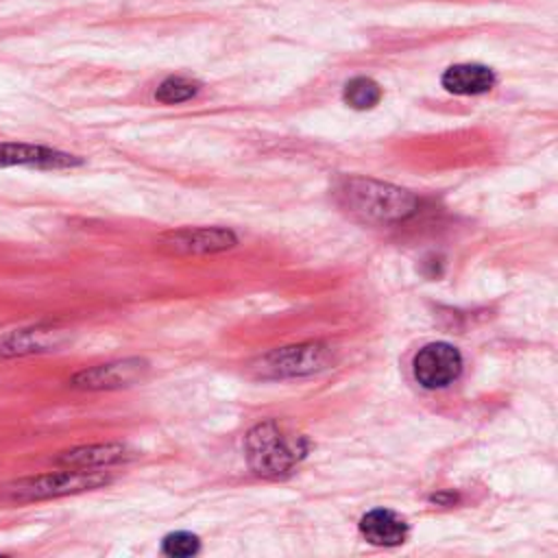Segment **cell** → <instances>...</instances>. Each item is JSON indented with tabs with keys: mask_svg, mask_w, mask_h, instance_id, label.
<instances>
[{
	"mask_svg": "<svg viewBox=\"0 0 558 558\" xmlns=\"http://www.w3.org/2000/svg\"><path fill=\"white\" fill-rule=\"evenodd\" d=\"M336 198L342 209L366 222H397L418 207V198L412 192L364 177L344 179L336 187Z\"/></svg>",
	"mask_w": 558,
	"mask_h": 558,
	"instance_id": "obj_1",
	"label": "cell"
},
{
	"mask_svg": "<svg viewBox=\"0 0 558 558\" xmlns=\"http://www.w3.org/2000/svg\"><path fill=\"white\" fill-rule=\"evenodd\" d=\"M303 453L301 438L286 434L272 421L255 425L244 438L246 462L262 477H281L290 473Z\"/></svg>",
	"mask_w": 558,
	"mask_h": 558,
	"instance_id": "obj_2",
	"label": "cell"
},
{
	"mask_svg": "<svg viewBox=\"0 0 558 558\" xmlns=\"http://www.w3.org/2000/svg\"><path fill=\"white\" fill-rule=\"evenodd\" d=\"M107 482L109 477L94 469H65L15 480L13 484L4 486V497L11 501H37L94 490Z\"/></svg>",
	"mask_w": 558,
	"mask_h": 558,
	"instance_id": "obj_3",
	"label": "cell"
},
{
	"mask_svg": "<svg viewBox=\"0 0 558 558\" xmlns=\"http://www.w3.org/2000/svg\"><path fill=\"white\" fill-rule=\"evenodd\" d=\"M235 244V233L225 227H181L157 238V246L168 255H211Z\"/></svg>",
	"mask_w": 558,
	"mask_h": 558,
	"instance_id": "obj_4",
	"label": "cell"
},
{
	"mask_svg": "<svg viewBox=\"0 0 558 558\" xmlns=\"http://www.w3.org/2000/svg\"><path fill=\"white\" fill-rule=\"evenodd\" d=\"M329 362L327 347L320 344H299V347H286L275 349L259 357L255 364L259 375L266 377H292V375H305L325 368Z\"/></svg>",
	"mask_w": 558,
	"mask_h": 558,
	"instance_id": "obj_5",
	"label": "cell"
},
{
	"mask_svg": "<svg viewBox=\"0 0 558 558\" xmlns=\"http://www.w3.org/2000/svg\"><path fill=\"white\" fill-rule=\"evenodd\" d=\"M412 371L423 388H442L462 371V355L449 342H429L414 355Z\"/></svg>",
	"mask_w": 558,
	"mask_h": 558,
	"instance_id": "obj_6",
	"label": "cell"
},
{
	"mask_svg": "<svg viewBox=\"0 0 558 558\" xmlns=\"http://www.w3.org/2000/svg\"><path fill=\"white\" fill-rule=\"evenodd\" d=\"M148 371V362L140 357L118 360L109 364H98L76 373L70 384L85 390H109V388H124L140 381Z\"/></svg>",
	"mask_w": 558,
	"mask_h": 558,
	"instance_id": "obj_7",
	"label": "cell"
},
{
	"mask_svg": "<svg viewBox=\"0 0 558 558\" xmlns=\"http://www.w3.org/2000/svg\"><path fill=\"white\" fill-rule=\"evenodd\" d=\"M81 159L48 146L22 144V142H2L0 144V168L7 166H31V168H72Z\"/></svg>",
	"mask_w": 558,
	"mask_h": 558,
	"instance_id": "obj_8",
	"label": "cell"
},
{
	"mask_svg": "<svg viewBox=\"0 0 558 558\" xmlns=\"http://www.w3.org/2000/svg\"><path fill=\"white\" fill-rule=\"evenodd\" d=\"M131 458V451L120 442L105 445H85L61 451L54 462L63 469H105L111 464H120Z\"/></svg>",
	"mask_w": 558,
	"mask_h": 558,
	"instance_id": "obj_9",
	"label": "cell"
},
{
	"mask_svg": "<svg viewBox=\"0 0 558 558\" xmlns=\"http://www.w3.org/2000/svg\"><path fill=\"white\" fill-rule=\"evenodd\" d=\"M360 534L379 547L401 545L408 536V523L392 510H371L360 519Z\"/></svg>",
	"mask_w": 558,
	"mask_h": 558,
	"instance_id": "obj_10",
	"label": "cell"
},
{
	"mask_svg": "<svg viewBox=\"0 0 558 558\" xmlns=\"http://www.w3.org/2000/svg\"><path fill=\"white\" fill-rule=\"evenodd\" d=\"M442 87L451 94L460 96H475L484 94L495 85V74L490 68L480 63H458L445 70Z\"/></svg>",
	"mask_w": 558,
	"mask_h": 558,
	"instance_id": "obj_11",
	"label": "cell"
},
{
	"mask_svg": "<svg viewBox=\"0 0 558 558\" xmlns=\"http://www.w3.org/2000/svg\"><path fill=\"white\" fill-rule=\"evenodd\" d=\"M59 329L54 327H31V329H15L0 338V357H22L31 353L48 351L57 344Z\"/></svg>",
	"mask_w": 558,
	"mask_h": 558,
	"instance_id": "obj_12",
	"label": "cell"
},
{
	"mask_svg": "<svg viewBox=\"0 0 558 558\" xmlns=\"http://www.w3.org/2000/svg\"><path fill=\"white\" fill-rule=\"evenodd\" d=\"M344 102L353 109H373L381 100V87L368 76H355L344 85Z\"/></svg>",
	"mask_w": 558,
	"mask_h": 558,
	"instance_id": "obj_13",
	"label": "cell"
},
{
	"mask_svg": "<svg viewBox=\"0 0 558 558\" xmlns=\"http://www.w3.org/2000/svg\"><path fill=\"white\" fill-rule=\"evenodd\" d=\"M198 94V83L190 81L185 76H168L166 81L159 83L155 98L163 105H179Z\"/></svg>",
	"mask_w": 558,
	"mask_h": 558,
	"instance_id": "obj_14",
	"label": "cell"
},
{
	"mask_svg": "<svg viewBox=\"0 0 558 558\" xmlns=\"http://www.w3.org/2000/svg\"><path fill=\"white\" fill-rule=\"evenodd\" d=\"M198 549H201V541L192 532H172L161 543V551L166 556H174V558L194 556Z\"/></svg>",
	"mask_w": 558,
	"mask_h": 558,
	"instance_id": "obj_15",
	"label": "cell"
}]
</instances>
